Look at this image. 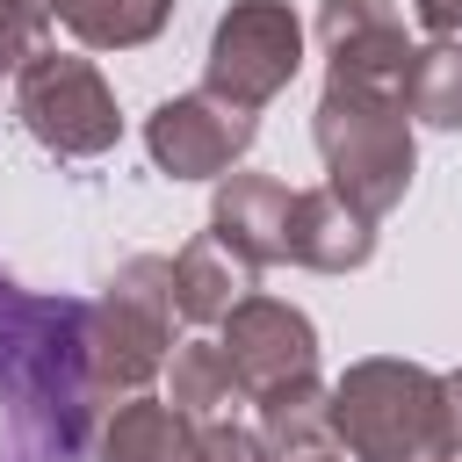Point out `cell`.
<instances>
[{
    "mask_svg": "<svg viewBox=\"0 0 462 462\" xmlns=\"http://www.w3.org/2000/svg\"><path fill=\"white\" fill-rule=\"evenodd\" d=\"M166 368H173V383H166V404H173V411H188L195 426H209V419H231V404L245 397L217 339H188V346H173V361H166Z\"/></svg>",
    "mask_w": 462,
    "mask_h": 462,
    "instance_id": "obj_16",
    "label": "cell"
},
{
    "mask_svg": "<svg viewBox=\"0 0 462 462\" xmlns=\"http://www.w3.org/2000/svg\"><path fill=\"white\" fill-rule=\"evenodd\" d=\"M448 462H462V455H448Z\"/></svg>",
    "mask_w": 462,
    "mask_h": 462,
    "instance_id": "obj_23",
    "label": "cell"
},
{
    "mask_svg": "<svg viewBox=\"0 0 462 462\" xmlns=\"http://www.w3.org/2000/svg\"><path fill=\"white\" fill-rule=\"evenodd\" d=\"M22 58H29V51L14 43V29H0V79H7V72H22Z\"/></svg>",
    "mask_w": 462,
    "mask_h": 462,
    "instance_id": "obj_21",
    "label": "cell"
},
{
    "mask_svg": "<svg viewBox=\"0 0 462 462\" xmlns=\"http://www.w3.org/2000/svg\"><path fill=\"white\" fill-rule=\"evenodd\" d=\"M195 448H202V426L144 390L123 397L101 426V462H195Z\"/></svg>",
    "mask_w": 462,
    "mask_h": 462,
    "instance_id": "obj_13",
    "label": "cell"
},
{
    "mask_svg": "<svg viewBox=\"0 0 462 462\" xmlns=\"http://www.w3.org/2000/svg\"><path fill=\"white\" fill-rule=\"evenodd\" d=\"M0 404L14 462H94L108 397L87 375V303L0 274Z\"/></svg>",
    "mask_w": 462,
    "mask_h": 462,
    "instance_id": "obj_1",
    "label": "cell"
},
{
    "mask_svg": "<svg viewBox=\"0 0 462 462\" xmlns=\"http://www.w3.org/2000/svg\"><path fill=\"white\" fill-rule=\"evenodd\" d=\"M411 14H419V29H433V36H455V29H462V0H411Z\"/></svg>",
    "mask_w": 462,
    "mask_h": 462,
    "instance_id": "obj_20",
    "label": "cell"
},
{
    "mask_svg": "<svg viewBox=\"0 0 462 462\" xmlns=\"http://www.w3.org/2000/svg\"><path fill=\"white\" fill-rule=\"evenodd\" d=\"M318 43H325V79H361V87H404L411 36L390 0H318Z\"/></svg>",
    "mask_w": 462,
    "mask_h": 462,
    "instance_id": "obj_9",
    "label": "cell"
},
{
    "mask_svg": "<svg viewBox=\"0 0 462 462\" xmlns=\"http://www.w3.org/2000/svg\"><path fill=\"white\" fill-rule=\"evenodd\" d=\"M440 411H448V455H462V368L440 375Z\"/></svg>",
    "mask_w": 462,
    "mask_h": 462,
    "instance_id": "obj_19",
    "label": "cell"
},
{
    "mask_svg": "<svg viewBox=\"0 0 462 462\" xmlns=\"http://www.w3.org/2000/svg\"><path fill=\"white\" fill-rule=\"evenodd\" d=\"M14 116L58 159H101L123 137V116H116V94H108L101 65L79 58V51H58V43L36 51V58H22V72H14Z\"/></svg>",
    "mask_w": 462,
    "mask_h": 462,
    "instance_id": "obj_5",
    "label": "cell"
},
{
    "mask_svg": "<svg viewBox=\"0 0 462 462\" xmlns=\"http://www.w3.org/2000/svg\"><path fill=\"white\" fill-rule=\"evenodd\" d=\"M217 346H224L245 404H267V397H282V390H296V383H318V325H310L296 303L267 296V289L245 296V303L217 325Z\"/></svg>",
    "mask_w": 462,
    "mask_h": 462,
    "instance_id": "obj_7",
    "label": "cell"
},
{
    "mask_svg": "<svg viewBox=\"0 0 462 462\" xmlns=\"http://www.w3.org/2000/svg\"><path fill=\"white\" fill-rule=\"evenodd\" d=\"M195 462H274V448H267L253 426H238V419H209Z\"/></svg>",
    "mask_w": 462,
    "mask_h": 462,
    "instance_id": "obj_18",
    "label": "cell"
},
{
    "mask_svg": "<svg viewBox=\"0 0 462 462\" xmlns=\"http://www.w3.org/2000/svg\"><path fill=\"white\" fill-rule=\"evenodd\" d=\"M303 65V22L289 0H231L209 29V58H202V87L217 101L238 108H267Z\"/></svg>",
    "mask_w": 462,
    "mask_h": 462,
    "instance_id": "obj_6",
    "label": "cell"
},
{
    "mask_svg": "<svg viewBox=\"0 0 462 462\" xmlns=\"http://www.w3.org/2000/svg\"><path fill=\"white\" fill-rule=\"evenodd\" d=\"M318 159H325V188L339 202H354L361 217H390L411 188V116L390 87H361V79H325L318 116H310Z\"/></svg>",
    "mask_w": 462,
    "mask_h": 462,
    "instance_id": "obj_2",
    "label": "cell"
},
{
    "mask_svg": "<svg viewBox=\"0 0 462 462\" xmlns=\"http://www.w3.org/2000/svg\"><path fill=\"white\" fill-rule=\"evenodd\" d=\"M51 22H65L87 51H137L173 22V0H51Z\"/></svg>",
    "mask_w": 462,
    "mask_h": 462,
    "instance_id": "obj_14",
    "label": "cell"
},
{
    "mask_svg": "<svg viewBox=\"0 0 462 462\" xmlns=\"http://www.w3.org/2000/svg\"><path fill=\"white\" fill-rule=\"evenodd\" d=\"M173 260L137 253L108 274V289L87 303V375L101 397H137L173 361Z\"/></svg>",
    "mask_w": 462,
    "mask_h": 462,
    "instance_id": "obj_4",
    "label": "cell"
},
{
    "mask_svg": "<svg viewBox=\"0 0 462 462\" xmlns=\"http://www.w3.org/2000/svg\"><path fill=\"white\" fill-rule=\"evenodd\" d=\"M332 440L354 462H448L440 375L397 354L346 361L332 383Z\"/></svg>",
    "mask_w": 462,
    "mask_h": 462,
    "instance_id": "obj_3",
    "label": "cell"
},
{
    "mask_svg": "<svg viewBox=\"0 0 462 462\" xmlns=\"http://www.w3.org/2000/svg\"><path fill=\"white\" fill-rule=\"evenodd\" d=\"M245 296H260V267L238 260L217 231H202L173 253V303H180L188 325H224Z\"/></svg>",
    "mask_w": 462,
    "mask_h": 462,
    "instance_id": "obj_12",
    "label": "cell"
},
{
    "mask_svg": "<svg viewBox=\"0 0 462 462\" xmlns=\"http://www.w3.org/2000/svg\"><path fill=\"white\" fill-rule=\"evenodd\" d=\"M253 137H260V116L238 108V101H217L209 87L173 94V101H159V108L144 116V152H152V166L173 173V180H224V173L245 159Z\"/></svg>",
    "mask_w": 462,
    "mask_h": 462,
    "instance_id": "obj_8",
    "label": "cell"
},
{
    "mask_svg": "<svg viewBox=\"0 0 462 462\" xmlns=\"http://www.w3.org/2000/svg\"><path fill=\"white\" fill-rule=\"evenodd\" d=\"M289 202H296V188L274 173H224L217 202H209V231L238 260L274 267V260H289Z\"/></svg>",
    "mask_w": 462,
    "mask_h": 462,
    "instance_id": "obj_10",
    "label": "cell"
},
{
    "mask_svg": "<svg viewBox=\"0 0 462 462\" xmlns=\"http://www.w3.org/2000/svg\"><path fill=\"white\" fill-rule=\"evenodd\" d=\"M289 462H339V455H332V448H325V455H289Z\"/></svg>",
    "mask_w": 462,
    "mask_h": 462,
    "instance_id": "obj_22",
    "label": "cell"
},
{
    "mask_svg": "<svg viewBox=\"0 0 462 462\" xmlns=\"http://www.w3.org/2000/svg\"><path fill=\"white\" fill-rule=\"evenodd\" d=\"M260 440L289 462V455H325L332 448V390L325 383H296L282 397L260 404Z\"/></svg>",
    "mask_w": 462,
    "mask_h": 462,
    "instance_id": "obj_17",
    "label": "cell"
},
{
    "mask_svg": "<svg viewBox=\"0 0 462 462\" xmlns=\"http://www.w3.org/2000/svg\"><path fill=\"white\" fill-rule=\"evenodd\" d=\"M289 260L318 274H354L375 260V217L339 202L332 188H296L289 202Z\"/></svg>",
    "mask_w": 462,
    "mask_h": 462,
    "instance_id": "obj_11",
    "label": "cell"
},
{
    "mask_svg": "<svg viewBox=\"0 0 462 462\" xmlns=\"http://www.w3.org/2000/svg\"><path fill=\"white\" fill-rule=\"evenodd\" d=\"M397 101L426 130H462V43L455 36H433L426 51H411Z\"/></svg>",
    "mask_w": 462,
    "mask_h": 462,
    "instance_id": "obj_15",
    "label": "cell"
}]
</instances>
